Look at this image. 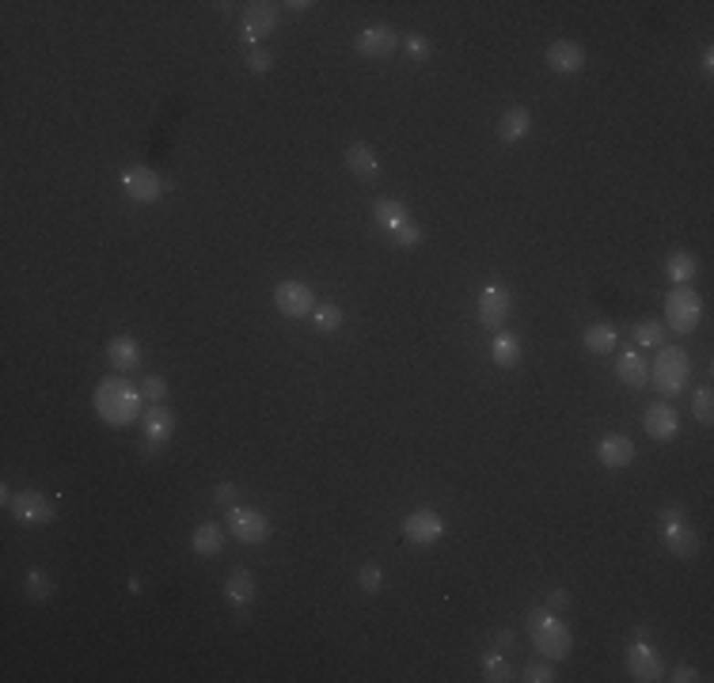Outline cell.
Segmentation results:
<instances>
[{
    "instance_id": "6da1fadb",
    "label": "cell",
    "mask_w": 714,
    "mask_h": 683,
    "mask_svg": "<svg viewBox=\"0 0 714 683\" xmlns=\"http://www.w3.org/2000/svg\"><path fill=\"white\" fill-rule=\"evenodd\" d=\"M141 388H133L126 376H107L96 388V414L107 421V426H133L141 418Z\"/></svg>"
},
{
    "instance_id": "7a4b0ae2",
    "label": "cell",
    "mask_w": 714,
    "mask_h": 683,
    "mask_svg": "<svg viewBox=\"0 0 714 683\" xmlns=\"http://www.w3.org/2000/svg\"><path fill=\"white\" fill-rule=\"evenodd\" d=\"M528 634H533V646L540 649V657H547V661H566L570 649H574L570 626L551 616V611H540V607L528 611Z\"/></svg>"
},
{
    "instance_id": "3957f363",
    "label": "cell",
    "mask_w": 714,
    "mask_h": 683,
    "mask_svg": "<svg viewBox=\"0 0 714 683\" xmlns=\"http://www.w3.org/2000/svg\"><path fill=\"white\" fill-rule=\"evenodd\" d=\"M688 380H692V361H688V353L680 346H661L657 361L650 368V384L665 398H673V395L688 391Z\"/></svg>"
},
{
    "instance_id": "277c9868",
    "label": "cell",
    "mask_w": 714,
    "mask_h": 683,
    "mask_svg": "<svg viewBox=\"0 0 714 683\" xmlns=\"http://www.w3.org/2000/svg\"><path fill=\"white\" fill-rule=\"evenodd\" d=\"M657 524H661V543L669 547V554L677 558H696L699 554V535L688 521V512L680 505H669L657 512Z\"/></svg>"
},
{
    "instance_id": "5b68a950",
    "label": "cell",
    "mask_w": 714,
    "mask_h": 683,
    "mask_svg": "<svg viewBox=\"0 0 714 683\" xmlns=\"http://www.w3.org/2000/svg\"><path fill=\"white\" fill-rule=\"evenodd\" d=\"M665 323H669L677 335H692L703 323V300L696 296L692 285H677L665 296Z\"/></svg>"
},
{
    "instance_id": "8992f818",
    "label": "cell",
    "mask_w": 714,
    "mask_h": 683,
    "mask_svg": "<svg viewBox=\"0 0 714 683\" xmlns=\"http://www.w3.org/2000/svg\"><path fill=\"white\" fill-rule=\"evenodd\" d=\"M224 524H228V532H233L240 543H247V547L266 543L270 532H274L270 521H266V512L251 509V505H233V509H224Z\"/></svg>"
},
{
    "instance_id": "52a82bcc",
    "label": "cell",
    "mask_w": 714,
    "mask_h": 683,
    "mask_svg": "<svg viewBox=\"0 0 714 683\" xmlns=\"http://www.w3.org/2000/svg\"><path fill=\"white\" fill-rule=\"evenodd\" d=\"M475 316H479V326H491V331H502V326L510 323V316H513V293H510V289H502L498 281H491V285L479 293Z\"/></svg>"
},
{
    "instance_id": "ba28073f",
    "label": "cell",
    "mask_w": 714,
    "mask_h": 683,
    "mask_svg": "<svg viewBox=\"0 0 714 683\" xmlns=\"http://www.w3.org/2000/svg\"><path fill=\"white\" fill-rule=\"evenodd\" d=\"M141 426H145L141 452H145V456H156V452L171 440V433H175V414H171L164 403H149V407H145V418H141Z\"/></svg>"
},
{
    "instance_id": "9c48e42d",
    "label": "cell",
    "mask_w": 714,
    "mask_h": 683,
    "mask_svg": "<svg viewBox=\"0 0 714 683\" xmlns=\"http://www.w3.org/2000/svg\"><path fill=\"white\" fill-rule=\"evenodd\" d=\"M274 308L289 319H308L316 312V293L305 281H282V285L274 289Z\"/></svg>"
},
{
    "instance_id": "30bf717a",
    "label": "cell",
    "mask_w": 714,
    "mask_h": 683,
    "mask_svg": "<svg viewBox=\"0 0 714 683\" xmlns=\"http://www.w3.org/2000/svg\"><path fill=\"white\" fill-rule=\"evenodd\" d=\"M122 191L133 205H152V202H160V194H164V179H160L152 168H145V163H137V168H126Z\"/></svg>"
},
{
    "instance_id": "8fae6325",
    "label": "cell",
    "mask_w": 714,
    "mask_h": 683,
    "mask_svg": "<svg viewBox=\"0 0 714 683\" xmlns=\"http://www.w3.org/2000/svg\"><path fill=\"white\" fill-rule=\"evenodd\" d=\"M278 27V5H263V0H255V5H247L243 8V19H240V35L243 42L255 50V46Z\"/></svg>"
},
{
    "instance_id": "7c38bea8",
    "label": "cell",
    "mask_w": 714,
    "mask_h": 683,
    "mask_svg": "<svg viewBox=\"0 0 714 683\" xmlns=\"http://www.w3.org/2000/svg\"><path fill=\"white\" fill-rule=\"evenodd\" d=\"M8 509H12L16 521L27 524V528H38V524H50V521H54V505H50V498H46V493H38V490H19Z\"/></svg>"
},
{
    "instance_id": "4fadbf2b",
    "label": "cell",
    "mask_w": 714,
    "mask_h": 683,
    "mask_svg": "<svg viewBox=\"0 0 714 683\" xmlns=\"http://www.w3.org/2000/svg\"><path fill=\"white\" fill-rule=\"evenodd\" d=\"M403 535L410 539V543L429 547V543H437V539L445 535V516L433 512V509H414V512H407V521H403Z\"/></svg>"
},
{
    "instance_id": "5bb4252c",
    "label": "cell",
    "mask_w": 714,
    "mask_h": 683,
    "mask_svg": "<svg viewBox=\"0 0 714 683\" xmlns=\"http://www.w3.org/2000/svg\"><path fill=\"white\" fill-rule=\"evenodd\" d=\"M547 68L551 73H559V77H574V73H582L585 68V50L578 42H570V38H555L547 46Z\"/></svg>"
},
{
    "instance_id": "9a60e30c",
    "label": "cell",
    "mask_w": 714,
    "mask_h": 683,
    "mask_svg": "<svg viewBox=\"0 0 714 683\" xmlns=\"http://www.w3.org/2000/svg\"><path fill=\"white\" fill-rule=\"evenodd\" d=\"M627 672H631V679H638V683H654V679H661V657L654 653V646H647V638H635V642L627 646Z\"/></svg>"
},
{
    "instance_id": "2e32d148",
    "label": "cell",
    "mask_w": 714,
    "mask_h": 683,
    "mask_svg": "<svg viewBox=\"0 0 714 683\" xmlns=\"http://www.w3.org/2000/svg\"><path fill=\"white\" fill-rule=\"evenodd\" d=\"M224 600H228V607H233L240 619H247V607L255 604V577H251L247 566H236L233 574H228V581H224Z\"/></svg>"
},
{
    "instance_id": "e0dca14e",
    "label": "cell",
    "mask_w": 714,
    "mask_h": 683,
    "mask_svg": "<svg viewBox=\"0 0 714 683\" xmlns=\"http://www.w3.org/2000/svg\"><path fill=\"white\" fill-rule=\"evenodd\" d=\"M399 46V35L388 27V23H373V27H365L361 35H357V54L361 57H373V61H380V57H388L391 50Z\"/></svg>"
},
{
    "instance_id": "ac0fdd59",
    "label": "cell",
    "mask_w": 714,
    "mask_h": 683,
    "mask_svg": "<svg viewBox=\"0 0 714 683\" xmlns=\"http://www.w3.org/2000/svg\"><path fill=\"white\" fill-rule=\"evenodd\" d=\"M107 361H110L114 372H137V368H141V361H145V353H141V346H137V338L114 335L107 342Z\"/></svg>"
},
{
    "instance_id": "d6986e66",
    "label": "cell",
    "mask_w": 714,
    "mask_h": 683,
    "mask_svg": "<svg viewBox=\"0 0 714 683\" xmlns=\"http://www.w3.org/2000/svg\"><path fill=\"white\" fill-rule=\"evenodd\" d=\"M642 426H647V433L654 440H673L680 433V418L669 403H650L647 414H642Z\"/></svg>"
},
{
    "instance_id": "ffe728a7",
    "label": "cell",
    "mask_w": 714,
    "mask_h": 683,
    "mask_svg": "<svg viewBox=\"0 0 714 683\" xmlns=\"http://www.w3.org/2000/svg\"><path fill=\"white\" fill-rule=\"evenodd\" d=\"M596 460H601L605 467H612V471L631 467L635 463V440L624 437V433H608V437H601V444H596Z\"/></svg>"
},
{
    "instance_id": "44dd1931",
    "label": "cell",
    "mask_w": 714,
    "mask_h": 683,
    "mask_svg": "<svg viewBox=\"0 0 714 683\" xmlns=\"http://www.w3.org/2000/svg\"><path fill=\"white\" fill-rule=\"evenodd\" d=\"M373 221H377V228L391 240V235H396L399 228H407L414 217H410V209L403 202H396V198H377L373 202Z\"/></svg>"
},
{
    "instance_id": "7402d4cb",
    "label": "cell",
    "mask_w": 714,
    "mask_h": 683,
    "mask_svg": "<svg viewBox=\"0 0 714 683\" xmlns=\"http://www.w3.org/2000/svg\"><path fill=\"white\" fill-rule=\"evenodd\" d=\"M528 129H533V110H528V107H510L502 114V122H498V140H502V145H517V140L528 137Z\"/></svg>"
},
{
    "instance_id": "603a6c76",
    "label": "cell",
    "mask_w": 714,
    "mask_h": 683,
    "mask_svg": "<svg viewBox=\"0 0 714 683\" xmlns=\"http://www.w3.org/2000/svg\"><path fill=\"white\" fill-rule=\"evenodd\" d=\"M616 376H619V384H627V388H647L650 384V365L642 361V353L627 349V353H619L616 357Z\"/></svg>"
},
{
    "instance_id": "cb8c5ba5",
    "label": "cell",
    "mask_w": 714,
    "mask_h": 683,
    "mask_svg": "<svg viewBox=\"0 0 714 683\" xmlns=\"http://www.w3.org/2000/svg\"><path fill=\"white\" fill-rule=\"evenodd\" d=\"M342 160H347V171H350L354 179H361V182H368V179L380 175V160H377V152L368 149V145H350Z\"/></svg>"
},
{
    "instance_id": "d4e9b609",
    "label": "cell",
    "mask_w": 714,
    "mask_h": 683,
    "mask_svg": "<svg viewBox=\"0 0 714 683\" xmlns=\"http://www.w3.org/2000/svg\"><path fill=\"white\" fill-rule=\"evenodd\" d=\"M191 547H194V554H202V558H217L221 547H224V528H221L217 521L198 524L194 535H191Z\"/></svg>"
},
{
    "instance_id": "484cf974",
    "label": "cell",
    "mask_w": 714,
    "mask_h": 683,
    "mask_svg": "<svg viewBox=\"0 0 714 683\" xmlns=\"http://www.w3.org/2000/svg\"><path fill=\"white\" fill-rule=\"evenodd\" d=\"M491 361L498 368H517L521 365V338L510 335V331H498L494 342H491Z\"/></svg>"
},
{
    "instance_id": "4316f807",
    "label": "cell",
    "mask_w": 714,
    "mask_h": 683,
    "mask_svg": "<svg viewBox=\"0 0 714 683\" xmlns=\"http://www.w3.org/2000/svg\"><path fill=\"white\" fill-rule=\"evenodd\" d=\"M696 274H699V263L688 251H673L669 263H665V277H669L673 285H692Z\"/></svg>"
},
{
    "instance_id": "83f0119b",
    "label": "cell",
    "mask_w": 714,
    "mask_h": 683,
    "mask_svg": "<svg viewBox=\"0 0 714 683\" xmlns=\"http://www.w3.org/2000/svg\"><path fill=\"white\" fill-rule=\"evenodd\" d=\"M616 342H619V331L612 323H593V326H585V335H582V346L589 353H612Z\"/></svg>"
},
{
    "instance_id": "f1b7e54d",
    "label": "cell",
    "mask_w": 714,
    "mask_h": 683,
    "mask_svg": "<svg viewBox=\"0 0 714 683\" xmlns=\"http://www.w3.org/2000/svg\"><path fill=\"white\" fill-rule=\"evenodd\" d=\"M23 588H27L31 600H50L57 585H54V577L46 574L42 566H35V570H27V577H23Z\"/></svg>"
},
{
    "instance_id": "f546056e",
    "label": "cell",
    "mask_w": 714,
    "mask_h": 683,
    "mask_svg": "<svg viewBox=\"0 0 714 683\" xmlns=\"http://www.w3.org/2000/svg\"><path fill=\"white\" fill-rule=\"evenodd\" d=\"M308 319H312V326L319 335H331V331H338V326H342V308H338V304H316V312Z\"/></svg>"
},
{
    "instance_id": "4dcf8cb0",
    "label": "cell",
    "mask_w": 714,
    "mask_h": 683,
    "mask_svg": "<svg viewBox=\"0 0 714 683\" xmlns=\"http://www.w3.org/2000/svg\"><path fill=\"white\" fill-rule=\"evenodd\" d=\"M482 679H487V683H505V679H513L510 657H502V653H487V657H482Z\"/></svg>"
},
{
    "instance_id": "1f68e13d",
    "label": "cell",
    "mask_w": 714,
    "mask_h": 683,
    "mask_svg": "<svg viewBox=\"0 0 714 683\" xmlns=\"http://www.w3.org/2000/svg\"><path fill=\"white\" fill-rule=\"evenodd\" d=\"M631 338H635L638 346H661V342H665V326H661L657 319H642V323H635Z\"/></svg>"
},
{
    "instance_id": "d6a6232c",
    "label": "cell",
    "mask_w": 714,
    "mask_h": 683,
    "mask_svg": "<svg viewBox=\"0 0 714 683\" xmlns=\"http://www.w3.org/2000/svg\"><path fill=\"white\" fill-rule=\"evenodd\" d=\"M692 414H696L699 426H710V421H714V395H710V388H696V395H692Z\"/></svg>"
},
{
    "instance_id": "836d02e7",
    "label": "cell",
    "mask_w": 714,
    "mask_h": 683,
    "mask_svg": "<svg viewBox=\"0 0 714 683\" xmlns=\"http://www.w3.org/2000/svg\"><path fill=\"white\" fill-rule=\"evenodd\" d=\"M357 585H361V593H368V596L380 593V588H384V570L377 566V562H365V566L357 570Z\"/></svg>"
},
{
    "instance_id": "e575fe53",
    "label": "cell",
    "mask_w": 714,
    "mask_h": 683,
    "mask_svg": "<svg viewBox=\"0 0 714 683\" xmlns=\"http://www.w3.org/2000/svg\"><path fill=\"white\" fill-rule=\"evenodd\" d=\"M422 240H426V232H422V224H419V221H410L407 228H399L396 235H391V243L403 247V251H407V247H419Z\"/></svg>"
},
{
    "instance_id": "d590c367",
    "label": "cell",
    "mask_w": 714,
    "mask_h": 683,
    "mask_svg": "<svg viewBox=\"0 0 714 683\" xmlns=\"http://www.w3.org/2000/svg\"><path fill=\"white\" fill-rule=\"evenodd\" d=\"M168 380H164V376H145V384H141V395L149 398V403H164V398H168Z\"/></svg>"
},
{
    "instance_id": "8d00e7d4",
    "label": "cell",
    "mask_w": 714,
    "mask_h": 683,
    "mask_svg": "<svg viewBox=\"0 0 714 683\" xmlns=\"http://www.w3.org/2000/svg\"><path fill=\"white\" fill-rule=\"evenodd\" d=\"M403 50L410 54V61H426V57H429V38L414 31V35L403 38Z\"/></svg>"
},
{
    "instance_id": "74e56055",
    "label": "cell",
    "mask_w": 714,
    "mask_h": 683,
    "mask_svg": "<svg viewBox=\"0 0 714 683\" xmlns=\"http://www.w3.org/2000/svg\"><path fill=\"white\" fill-rule=\"evenodd\" d=\"M213 502H217L221 509L240 505V486H236V482H217V486H213Z\"/></svg>"
},
{
    "instance_id": "f35d334b",
    "label": "cell",
    "mask_w": 714,
    "mask_h": 683,
    "mask_svg": "<svg viewBox=\"0 0 714 683\" xmlns=\"http://www.w3.org/2000/svg\"><path fill=\"white\" fill-rule=\"evenodd\" d=\"M247 68H251V73H270V68H274V54L263 50V46H255V50L247 54Z\"/></svg>"
},
{
    "instance_id": "ab89813d",
    "label": "cell",
    "mask_w": 714,
    "mask_h": 683,
    "mask_svg": "<svg viewBox=\"0 0 714 683\" xmlns=\"http://www.w3.org/2000/svg\"><path fill=\"white\" fill-rule=\"evenodd\" d=\"M524 679L528 683H555V668H551L547 661H533L524 668Z\"/></svg>"
},
{
    "instance_id": "60d3db41",
    "label": "cell",
    "mask_w": 714,
    "mask_h": 683,
    "mask_svg": "<svg viewBox=\"0 0 714 683\" xmlns=\"http://www.w3.org/2000/svg\"><path fill=\"white\" fill-rule=\"evenodd\" d=\"M547 607H551V611H563V607H570V593H563V588H555V593L547 596Z\"/></svg>"
},
{
    "instance_id": "b9f144b4",
    "label": "cell",
    "mask_w": 714,
    "mask_h": 683,
    "mask_svg": "<svg viewBox=\"0 0 714 683\" xmlns=\"http://www.w3.org/2000/svg\"><path fill=\"white\" fill-rule=\"evenodd\" d=\"M673 679H677V683H696V679H699V672H696V668H688V665H680V668L673 672Z\"/></svg>"
},
{
    "instance_id": "7bdbcfd3",
    "label": "cell",
    "mask_w": 714,
    "mask_h": 683,
    "mask_svg": "<svg viewBox=\"0 0 714 683\" xmlns=\"http://www.w3.org/2000/svg\"><path fill=\"white\" fill-rule=\"evenodd\" d=\"M703 73H707V77L714 73V50H710V46H707V50H703Z\"/></svg>"
},
{
    "instance_id": "ee69618b",
    "label": "cell",
    "mask_w": 714,
    "mask_h": 683,
    "mask_svg": "<svg viewBox=\"0 0 714 683\" xmlns=\"http://www.w3.org/2000/svg\"><path fill=\"white\" fill-rule=\"evenodd\" d=\"M494 642H498V646H513V634H510V630H498Z\"/></svg>"
}]
</instances>
